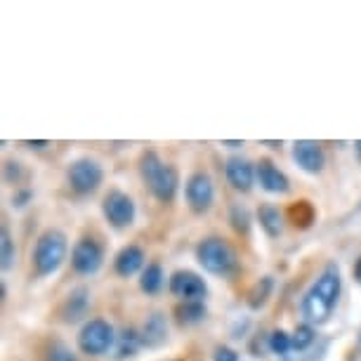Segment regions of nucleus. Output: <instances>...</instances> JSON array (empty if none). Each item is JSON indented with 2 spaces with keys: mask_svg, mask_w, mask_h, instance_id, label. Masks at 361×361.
Returning <instances> with one entry per match:
<instances>
[{
  "mask_svg": "<svg viewBox=\"0 0 361 361\" xmlns=\"http://www.w3.org/2000/svg\"><path fill=\"white\" fill-rule=\"evenodd\" d=\"M168 329H166V319L163 314H152L147 317L145 326H142V343L149 347H159L161 343H166Z\"/></svg>",
  "mask_w": 361,
  "mask_h": 361,
  "instance_id": "18",
  "label": "nucleus"
},
{
  "mask_svg": "<svg viewBox=\"0 0 361 361\" xmlns=\"http://www.w3.org/2000/svg\"><path fill=\"white\" fill-rule=\"evenodd\" d=\"M331 312L333 307L329 302H326L324 298H319L314 290H307V295L302 298V317L307 319L310 324H326L329 322V317H331Z\"/></svg>",
  "mask_w": 361,
  "mask_h": 361,
  "instance_id": "15",
  "label": "nucleus"
},
{
  "mask_svg": "<svg viewBox=\"0 0 361 361\" xmlns=\"http://www.w3.org/2000/svg\"><path fill=\"white\" fill-rule=\"evenodd\" d=\"M290 343H293V350H298V352L307 350V347L314 343V329H312L310 324L298 326L295 333L290 336Z\"/></svg>",
  "mask_w": 361,
  "mask_h": 361,
  "instance_id": "25",
  "label": "nucleus"
},
{
  "mask_svg": "<svg viewBox=\"0 0 361 361\" xmlns=\"http://www.w3.org/2000/svg\"><path fill=\"white\" fill-rule=\"evenodd\" d=\"M269 350L274 354H288V350H293V343H290V336L283 331H274L269 336Z\"/></svg>",
  "mask_w": 361,
  "mask_h": 361,
  "instance_id": "27",
  "label": "nucleus"
},
{
  "mask_svg": "<svg viewBox=\"0 0 361 361\" xmlns=\"http://www.w3.org/2000/svg\"><path fill=\"white\" fill-rule=\"evenodd\" d=\"M0 264H3V271H8L12 267V262H15V241H12V234L10 229L3 224V229H0Z\"/></svg>",
  "mask_w": 361,
  "mask_h": 361,
  "instance_id": "23",
  "label": "nucleus"
},
{
  "mask_svg": "<svg viewBox=\"0 0 361 361\" xmlns=\"http://www.w3.org/2000/svg\"><path fill=\"white\" fill-rule=\"evenodd\" d=\"M114 267H116V274L118 276H133L145 267V250L140 246H126L121 248V253L116 255L114 260Z\"/></svg>",
  "mask_w": 361,
  "mask_h": 361,
  "instance_id": "14",
  "label": "nucleus"
},
{
  "mask_svg": "<svg viewBox=\"0 0 361 361\" xmlns=\"http://www.w3.org/2000/svg\"><path fill=\"white\" fill-rule=\"evenodd\" d=\"M196 257H199L201 267L215 276H229L236 269V253L222 238H206L196 248Z\"/></svg>",
  "mask_w": 361,
  "mask_h": 361,
  "instance_id": "3",
  "label": "nucleus"
},
{
  "mask_svg": "<svg viewBox=\"0 0 361 361\" xmlns=\"http://www.w3.org/2000/svg\"><path fill=\"white\" fill-rule=\"evenodd\" d=\"M140 175L147 182L149 192L163 203H173L177 187H180V175L170 163H163L156 152H145L140 156Z\"/></svg>",
  "mask_w": 361,
  "mask_h": 361,
  "instance_id": "1",
  "label": "nucleus"
},
{
  "mask_svg": "<svg viewBox=\"0 0 361 361\" xmlns=\"http://www.w3.org/2000/svg\"><path fill=\"white\" fill-rule=\"evenodd\" d=\"M87 312V290L85 288H76L69 293V298L64 300L62 305V319L64 322H78L80 317H85Z\"/></svg>",
  "mask_w": 361,
  "mask_h": 361,
  "instance_id": "16",
  "label": "nucleus"
},
{
  "mask_svg": "<svg viewBox=\"0 0 361 361\" xmlns=\"http://www.w3.org/2000/svg\"><path fill=\"white\" fill-rule=\"evenodd\" d=\"M185 196H187L189 208H192L194 213H206V210H210V206H213V201H215V187H213L210 175L194 173L187 180Z\"/></svg>",
  "mask_w": 361,
  "mask_h": 361,
  "instance_id": "9",
  "label": "nucleus"
},
{
  "mask_svg": "<svg viewBox=\"0 0 361 361\" xmlns=\"http://www.w3.org/2000/svg\"><path fill=\"white\" fill-rule=\"evenodd\" d=\"M354 279H357V281L361 283V257L357 262H354Z\"/></svg>",
  "mask_w": 361,
  "mask_h": 361,
  "instance_id": "33",
  "label": "nucleus"
},
{
  "mask_svg": "<svg viewBox=\"0 0 361 361\" xmlns=\"http://www.w3.org/2000/svg\"><path fill=\"white\" fill-rule=\"evenodd\" d=\"M12 175H15V185L19 182V177H22V166L19 163H15V161H8L5 163V180H12Z\"/></svg>",
  "mask_w": 361,
  "mask_h": 361,
  "instance_id": "29",
  "label": "nucleus"
},
{
  "mask_svg": "<svg viewBox=\"0 0 361 361\" xmlns=\"http://www.w3.org/2000/svg\"><path fill=\"white\" fill-rule=\"evenodd\" d=\"M293 159L305 173L310 175H317L322 173L324 166H326V154H324V147L319 142H312V140H298L293 145Z\"/></svg>",
  "mask_w": 361,
  "mask_h": 361,
  "instance_id": "10",
  "label": "nucleus"
},
{
  "mask_svg": "<svg viewBox=\"0 0 361 361\" xmlns=\"http://www.w3.org/2000/svg\"><path fill=\"white\" fill-rule=\"evenodd\" d=\"M26 147H31V149H43V147H47V142H45V140H36V142H26Z\"/></svg>",
  "mask_w": 361,
  "mask_h": 361,
  "instance_id": "32",
  "label": "nucleus"
},
{
  "mask_svg": "<svg viewBox=\"0 0 361 361\" xmlns=\"http://www.w3.org/2000/svg\"><path fill=\"white\" fill-rule=\"evenodd\" d=\"M224 173H227V180L229 185L236 189V192H250L255 182V175L257 170L253 168V163L248 159H241V156H234V159L227 161L224 166Z\"/></svg>",
  "mask_w": 361,
  "mask_h": 361,
  "instance_id": "11",
  "label": "nucleus"
},
{
  "mask_svg": "<svg viewBox=\"0 0 361 361\" xmlns=\"http://www.w3.org/2000/svg\"><path fill=\"white\" fill-rule=\"evenodd\" d=\"M116 343L114 336V326L104 322V319H92L87 322L78 333V347L83 354H90V357H99V354H106L111 350V345Z\"/></svg>",
  "mask_w": 361,
  "mask_h": 361,
  "instance_id": "4",
  "label": "nucleus"
},
{
  "mask_svg": "<svg viewBox=\"0 0 361 361\" xmlns=\"http://www.w3.org/2000/svg\"><path fill=\"white\" fill-rule=\"evenodd\" d=\"M102 210H104V217L109 220V224L116 229H126L130 227L137 217V208H135V201L121 189H111L104 201H102Z\"/></svg>",
  "mask_w": 361,
  "mask_h": 361,
  "instance_id": "5",
  "label": "nucleus"
},
{
  "mask_svg": "<svg viewBox=\"0 0 361 361\" xmlns=\"http://www.w3.org/2000/svg\"><path fill=\"white\" fill-rule=\"evenodd\" d=\"M257 170V180H260V187L269 194H286L290 189V180L281 173L269 159H260V163L255 166Z\"/></svg>",
  "mask_w": 361,
  "mask_h": 361,
  "instance_id": "12",
  "label": "nucleus"
},
{
  "mask_svg": "<svg viewBox=\"0 0 361 361\" xmlns=\"http://www.w3.org/2000/svg\"><path fill=\"white\" fill-rule=\"evenodd\" d=\"M145 345L142 343V333H137L135 329H126L118 336V347H116V357L126 359V357H135L140 352V347Z\"/></svg>",
  "mask_w": 361,
  "mask_h": 361,
  "instance_id": "21",
  "label": "nucleus"
},
{
  "mask_svg": "<svg viewBox=\"0 0 361 361\" xmlns=\"http://www.w3.org/2000/svg\"><path fill=\"white\" fill-rule=\"evenodd\" d=\"M231 224H234L236 231H241V234H246L248 227H250V217H248V210L243 206H234L231 208Z\"/></svg>",
  "mask_w": 361,
  "mask_h": 361,
  "instance_id": "28",
  "label": "nucleus"
},
{
  "mask_svg": "<svg viewBox=\"0 0 361 361\" xmlns=\"http://www.w3.org/2000/svg\"><path fill=\"white\" fill-rule=\"evenodd\" d=\"M163 286V269L159 262H152L147 264L145 271H142V279H140V288L147 293V295H154L159 293Z\"/></svg>",
  "mask_w": 361,
  "mask_h": 361,
  "instance_id": "22",
  "label": "nucleus"
},
{
  "mask_svg": "<svg viewBox=\"0 0 361 361\" xmlns=\"http://www.w3.org/2000/svg\"><path fill=\"white\" fill-rule=\"evenodd\" d=\"M45 361H78V357L66 345L52 343L50 347H47V352H45Z\"/></svg>",
  "mask_w": 361,
  "mask_h": 361,
  "instance_id": "26",
  "label": "nucleus"
},
{
  "mask_svg": "<svg viewBox=\"0 0 361 361\" xmlns=\"http://www.w3.org/2000/svg\"><path fill=\"white\" fill-rule=\"evenodd\" d=\"M170 293H173L175 298H180L182 302H203V298H206V293H208V286L196 271L180 269L170 279Z\"/></svg>",
  "mask_w": 361,
  "mask_h": 361,
  "instance_id": "6",
  "label": "nucleus"
},
{
  "mask_svg": "<svg viewBox=\"0 0 361 361\" xmlns=\"http://www.w3.org/2000/svg\"><path fill=\"white\" fill-rule=\"evenodd\" d=\"M257 220H260V227L264 229V234L276 238L281 236L283 231V215L279 213V208L269 206V203H264V206H260V210H257Z\"/></svg>",
  "mask_w": 361,
  "mask_h": 361,
  "instance_id": "19",
  "label": "nucleus"
},
{
  "mask_svg": "<svg viewBox=\"0 0 361 361\" xmlns=\"http://www.w3.org/2000/svg\"><path fill=\"white\" fill-rule=\"evenodd\" d=\"M66 250H69V243H66V236L62 231L59 229L43 231L36 241V248H33V267H36L40 276L54 274L66 260Z\"/></svg>",
  "mask_w": 361,
  "mask_h": 361,
  "instance_id": "2",
  "label": "nucleus"
},
{
  "mask_svg": "<svg viewBox=\"0 0 361 361\" xmlns=\"http://www.w3.org/2000/svg\"><path fill=\"white\" fill-rule=\"evenodd\" d=\"M215 361H238V354L234 350H229V347H217Z\"/></svg>",
  "mask_w": 361,
  "mask_h": 361,
  "instance_id": "30",
  "label": "nucleus"
},
{
  "mask_svg": "<svg viewBox=\"0 0 361 361\" xmlns=\"http://www.w3.org/2000/svg\"><path fill=\"white\" fill-rule=\"evenodd\" d=\"M340 288H343V279H340V269L336 264H326V269L319 274L314 286H312V290H314L319 298H324L331 307H336V302L340 298Z\"/></svg>",
  "mask_w": 361,
  "mask_h": 361,
  "instance_id": "13",
  "label": "nucleus"
},
{
  "mask_svg": "<svg viewBox=\"0 0 361 361\" xmlns=\"http://www.w3.org/2000/svg\"><path fill=\"white\" fill-rule=\"evenodd\" d=\"M354 152H357V159L361 161V140L354 142Z\"/></svg>",
  "mask_w": 361,
  "mask_h": 361,
  "instance_id": "34",
  "label": "nucleus"
},
{
  "mask_svg": "<svg viewBox=\"0 0 361 361\" xmlns=\"http://www.w3.org/2000/svg\"><path fill=\"white\" fill-rule=\"evenodd\" d=\"M102 166L97 161H90V159H80L76 163H71L69 168V185L73 192L78 194H90L94 192L99 185H102Z\"/></svg>",
  "mask_w": 361,
  "mask_h": 361,
  "instance_id": "8",
  "label": "nucleus"
},
{
  "mask_svg": "<svg viewBox=\"0 0 361 361\" xmlns=\"http://www.w3.org/2000/svg\"><path fill=\"white\" fill-rule=\"evenodd\" d=\"M269 293H271V279H269V276H264V279H260V281H257V283L253 286V290L248 293V305H250L253 310L262 307V305L267 302Z\"/></svg>",
  "mask_w": 361,
  "mask_h": 361,
  "instance_id": "24",
  "label": "nucleus"
},
{
  "mask_svg": "<svg viewBox=\"0 0 361 361\" xmlns=\"http://www.w3.org/2000/svg\"><path fill=\"white\" fill-rule=\"evenodd\" d=\"M175 319L182 326L199 324L206 319V307H203V302H180L175 307Z\"/></svg>",
  "mask_w": 361,
  "mask_h": 361,
  "instance_id": "20",
  "label": "nucleus"
},
{
  "mask_svg": "<svg viewBox=\"0 0 361 361\" xmlns=\"http://www.w3.org/2000/svg\"><path fill=\"white\" fill-rule=\"evenodd\" d=\"M286 217H288V222L293 227L310 229L317 220V210L310 201H295V203H290L288 210H286Z\"/></svg>",
  "mask_w": 361,
  "mask_h": 361,
  "instance_id": "17",
  "label": "nucleus"
},
{
  "mask_svg": "<svg viewBox=\"0 0 361 361\" xmlns=\"http://www.w3.org/2000/svg\"><path fill=\"white\" fill-rule=\"evenodd\" d=\"M29 199H31V192H29V189H24V192L12 196V203H15L17 208H22V206H26V201H29Z\"/></svg>",
  "mask_w": 361,
  "mask_h": 361,
  "instance_id": "31",
  "label": "nucleus"
},
{
  "mask_svg": "<svg viewBox=\"0 0 361 361\" xmlns=\"http://www.w3.org/2000/svg\"><path fill=\"white\" fill-rule=\"evenodd\" d=\"M102 262H104V250L94 238H80L71 250V264L78 274L90 276L94 271H99Z\"/></svg>",
  "mask_w": 361,
  "mask_h": 361,
  "instance_id": "7",
  "label": "nucleus"
}]
</instances>
